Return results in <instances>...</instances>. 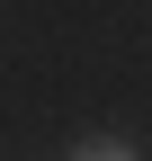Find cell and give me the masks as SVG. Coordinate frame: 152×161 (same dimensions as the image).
<instances>
[{"label": "cell", "mask_w": 152, "mask_h": 161, "mask_svg": "<svg viewBox=\"0 0 152 161\" xmlns=\"http://www.w3.org/2000/svg\"><path fill=\"white\" fill-rule=\"evenodd\" d=\"M72 161H134V143H81Z\"/></svg>", "instance_id": "cell-1"}]
</instances>
